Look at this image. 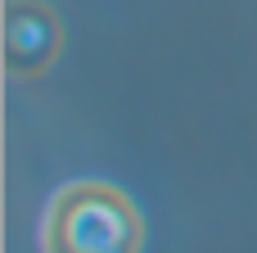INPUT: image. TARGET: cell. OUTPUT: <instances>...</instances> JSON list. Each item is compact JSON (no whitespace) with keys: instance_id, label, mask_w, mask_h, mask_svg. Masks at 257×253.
<instances>
[{"instance_id":"cell-1","label":"cell","mask_w":257,"mask_h":253,"mask_svg":"<svg viewBox=\"0 0 257 253\" xmlns=\"http://www.w3.org/2000/svg\"><path fill=\"white\" fill-rule=\"evenodd\" d=\"M41 253H145V217L122 186L68 181L45 199Z\"/></svg>"},{"instance_id":"cell-2","label":"cell","mask_w":257,"mask_h":253,"mask_svg":"<svg viewBox=\"0 0 257 253\" xmlns=\"http://www.w3.org/2000/svg\"><path fill=\"white\" fill-rule=\"evenodd\" d=\"M63 45V27L45 0H9L5 5V68L14 81L41 77Z\"/></svg>"}]
</instances>
